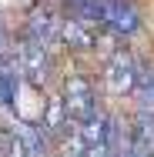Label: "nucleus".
Instances as JSON below:
<instances>
[{"label":"nucleus","instance_id":"0eeeda50","mask_svg":"<svg viewBox=\"0 0 154 157\" xmlns=\"http://www.w3.org/2000/svg\"><path fill=\"white\" fill-rule=\"evenodd\" d=\"M67 121H70V114H67V104H64V97H50L47 100V107H44V117H40V130H44V137H57L64 127H67Z\"/></svg>","mask_w":154,"mask_h":157},{"label":"nucleus","instance_id":"ddd939ff","mask_svg":"<svg viewBox=\"0 0 154 157\" xmlns=\"http://www.w3.org/2000/svg\"><path fill=\"white\" fill-rule=\"evenodd\" d=\"M17 87H20V70L0 67V107L17 110Z\"/></svg>","mask_w":154,"mask_h":157},{"label":"nucleus","instance_id":"9d476101","mask_svg":"<svg viewBox=\"0 0 154 157\" xmlns=\"http://www.w3.org/2000/svg\"><path fill=\"white\" fill-rule=\"evenodd\" d=\"M57 144H61V157H87V140H84V130L81 121H67L61 134H57Z\"/></svg>","mask_w":154,"mask_h":157},{"label":"nucleus","instance_id":"423d86ee","mask_svg":"<svg viewBox=\"0 0 154 157\" xmlns=\"http://www.w3.org/2000/svg\"><path fill=\"white\" fill-rule=\"evenodd\" d=\"M94 24H84V20H74V17H64L61 20V44L74 54H84L94 47Z\"/></svg>","mask_w":154,"mask_h":157},{"label":"nucleus","instance_id":"f8f14e48","mask_svg":"<svg viewBox=\"0 0 154 157\" xmlns=\"http://www.w3.org/2000/svg\"><path fill=\"white\" fill-rule=\"evenodd\" d=\"M101 7H104V0H64V10H67V17H74V20H84V24H101Z\"/></svg>","mask_w":154,"mask_h":157},{"label":"nucleus","instance_id":"20e7f679","mask_svg":"<svg viewBox=\"0 0 154 157\" xmlns=\"http://www.w3.org/2000/svg\"><path fill=\"white\" fill-rule=\"evenodd\" d=\"M144 17H141V7L134 0H104L101 7V27L121 33V37H131V33L141 30Z\"/></svg>","mask_w":154,"mask_h":157},{"label":"nucleus","instance_id":"7ed1b4c3","mask_svg":"<svg viewBox=\"0 0 154 157\" xmlns=\"http://www.w3.org/2000/svg\"><path fill=\"white\" fill-rule=\"evenodd\" d=\"M64 104H67V114L74 121H84L87 114L97 110V87H94L91 77L84 74H67L64 77Z\"/></svg>","mask_w":154,"mask_h":157},{"label":"nucleus","instance_id":"6e6552de","mask_svg":"<svg viewBox=\"0 0 154 157\" xmlns=\"http://www.w3.org/2000/svg\"><path fill=\"white\" fill-rule=\"evenodd\" d=\"M131 97L137 100V110H154V63L137 60V80Z\"/></svg>","mask_w":154,"mask_h":157},{"label":"nucleus","instance_id":"39448f33","mask_svg":"<svg viewBox=\"0 0 154 157\" xmlns=\"http://www.w3.org/2000/svg\"><path fill=\"white\" fill-rule=\"evenodd\" d=\"M24 37H30L34 44L54 50V47L61 44V17H57L50 7H37V10H30L27 27H24Z\"/></svg>","mask_w":154,"mask_h":157},{"label":"nucleus","instance_id":"9b49d317","mask_svg":"<svg viewBox=\"0 0 154 157\" xmlns=\"http://www.w3.org/2000/svg\"><path fill=\"white\" fill-rule=\"evenodd\" d=\"M17 140H20V157H47V137L37 124H20Z\"/></svg>","mask_w":154,"mask_h":157},{"label":"nucleus","instance_id":"f03ea898","mask_svg":"<svg viewBox=\"0 0 154 157\" xmlns=\"http://www.w3.org/2000/svg\"><path fill=\"white\" fill-rule=\"evenodd\" d=\"M134 80H137V57L127 54V50H114L107 63H104V87L111 97H127L134 90Z\"/></svg>","mask_w":154,"mask_h":157},{"label":"nucleus","instance_id":"1a4fd4ad","mask_svg":"<svg viewBox=\"0 0 154 157\" xmlns=\"http://www.w3.org/2000/svg\"><path fill=\"white\" fill-rule=\"evenodd\" d=\"M131 147L154 157V110H141L137 121L131 124Z\"/></svg>","mask_w":154,"mask_h":157},{"label":"nucleus","instance_id":"f257e3e1","mask_svg":"<svg viewBox=\"0 0 154 157\" xmlns=\"http://www.w3.org/2000/svg\"><path fill=\"white\" fill-rule=\"evenodd\" d=\"M17 67H20V77L30 87L40 90L50 80V74H54V57H50L47 47L34 44L30 37H20V44H17Z\"/></svg>","mask_w":154,"mask_h":157}]
</instances>
